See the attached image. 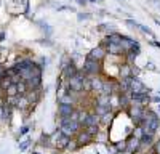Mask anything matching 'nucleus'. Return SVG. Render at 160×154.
I'll return each instance as SVG.
<instances>
[{"mask_svg":"<svg viewBox=\"0 0 160 154\" xmlns=\"http://www.w3.org/2000/svg\"><path fill=\"white\" fill-rule=\"evenodd\" d=\"M74 106L72 105H58V114L59 117H69V116L74 112Z\"/></svg>","mask_w":160,"mask_h":154,"instance_id":"14","label":"nucleus"},{"mask_svg":"<svg viewBox=\"0 0 160 154\" xmlns=\"http://www.w3.org/2000/svg\"><path fill=\"white\" fill-rule=\"evenodd\" d=\"M115 149H117V152H122V151H125V140H122V141H115Z\"/></svg>","mask_w":160,"mask_h":154,"instance_id":"29","label":"nucleus"},{"mask_svg":"<svg viewBox=\"0 0 160 154\" xmlns=\"http://www.w3.org/2000/svg\"><path fill=\"white\" fill-rule=\"evenodd\" d=\"M146 68H149L151 71H155V66H154V64H152V63H148V66H146Z\"/></svg>","mask_w":160,"mask_h":154,"instance_id":"38","label":"nucleus"},{"mask_svg":"<svg viewBox=\"0 0 160 154\" xmlns=\"http://www.w3.org/2000/svg\"><path fill=\"white\" fill-rule=\"evenodd\" d=\"M111 109H108V108H101V106H95V112L99 116V117H101V116H104L106 112H109Z\"/></svg>","mask_w":160,"mask_h":154,"instance_id":"30","label":"nucleus"},{"mask_svg":"<svg viewBox=\"0 0 160 154\" xmlns=\"http://www.w3.org/2000/svg\"><path fill=\"white\" fill-rule=\"evenodd\" d=\"M118 79H131V66L122 64V68L118 71Z\"/></svg>","mask_w":160,"mask_h":154,"instance_id":"20","label":"nucleus"},{"mask_svg":"<svg viewBox=\"0 0 160 154\" xmlns=\"http://www.w3.org/2000/svg\"><path fill=\"white\" fill-rule=\"evenodd\" d=\"M136 44V40L135 38H130V37H125V35H122V40H120V48H122V51H123V55L125 53H128V51L133 48V45Z\"/></svg>","mask_w":160,"mask_h":154,"instance_id":"11","label":"nucleus"},{"mask_svg":"<svg viewBox=\"0 0 160 154\" xmlns=\"http://www.w3.org/2000/svg\"><path fill=\"white\" fill-rule=\"evenodd\" d=\"M104 48L109 55H123V51H122V48H120L118 44H108Z\"/></svg>","mask_w":160,"mask_h":154,"instance_id":"19","label":"nucleus"},{"mask_svg":"<svg viewBox=\"0 0 160 154\" xmlns=\"http://www.w3.org/2000/svg\"><path fill=\"white\" fill-rule=\"evenodd\" d=\"M127 24L131 26V28H139V24H138L135 19H127Z\"/></svg>","mask_w":160,"mask_h":154,"instance_id":"36","label":"nucleus"},{"mask_svg":"<svg viewBox=\"0 0 160 154\" xmlns=\"http://www.w3.org/2000/svg\"><path fill=\"white\" fill-rule=\"evenodd\" d=\"M75 140H77L78 146H87V145H90L95 138H93L91 135H88V133L83 130V128H82V130H80V132L75 135Z\"/></svg>","mask_w":160,"mask_h":154,"instance_id":"10","label":"nucleus"},{"mask_svg":"<svg viewBox=\"0 0 160 154\" xmlns=\"http://www.w3.org/2000/svg\"><path fill=\"white\" fill-rule=\"evenodd\" d=\"M58 103L59 105H75V98L71 95V93H68V92H64L62 95H59V98H58Z\"/></svg>","mask_w":160,"mask_h":154,"instance_id":"15","label":"nucleus"},{"mask_svg":"<svg viewBox=\"0 0 160 154\" xmlns=\"http://www.w3.org/2000/svg\"><path fill=\"white\" fill-rule=\"evenodd\" d=\"M141 127H142V130H144V135L154 136L157 133V130L160 128V119H158V116L154 111H144Z\"/></svg>","mask_w":160,"mask_h":154,"instance_id":"1","label":"nucleus"},{"mask_svg":"<svg viewBox=\"0 0 160 154\" xmlns=\"http://www.w3.org/2000/svg\"><path fill=\"white\" fill-rule=\"evenodd\" d=\"M131 136H135V138L141 140V138L144 136V130H142V127H141V125H136V127H135V130L131 132Z\"/></svg>","mask_w":160,"mask_h":154,"instance_id":"25","label":"nucleus"},{"mask_svg":"<svg viewBox=\"0 0 160 154\" xmlns=\"http://www.w3.org/2000/svg\"><path fill=\"white\" fill-rule=\"evenodd\" d=\"M0 75H5L7 77V68L3 66V64H0Z\"/></svg>","mask_w":160,"mask_h":154,"instance_id":"37","label":"nucleus"},{"mask_svg":"<svg viewBox=\"0 0 160 154\" xmlns=\"http://www.w3.org/2000/svg\"><path fill=\"white\" fill-rule=\"evenodd\" d=\"M90 2H96V0H90Z\"/></svg>","mask_w":160,"mask_h":154,"instance_id":"42","label":"nucleus"},{"mask_svg":"<svg viewBox=\"0 0 160 154\" xmlns=\"http://www.w3.org/2000/svg\"><path fill=\"white\" fill-rule=\"evenodd\" d=\"M151 103V96L149 95H131V105L133 106H139V108H146Z\"/></svg>","mask_w":160,"mask_h":154,"instance_id":"6","label":"nucleus"},{"mask_svg":"<svg viewBox=\"0 0 160 154\" xmlns=\"http://www.w3.org/2000/svg\"><path fill=\"white\" fill-rule=\"evenodd\" d=\"M154 145V136L151 135H144L141 140H139V151L146 149V148H151Z\"/></svg>","mask_w":160,"mask_h":154,"instance_id":"17","label":"nucleus"},{"mask_svg":"<svg viewBox=\"0 0 160 154\" xmlns=\"http://www.w3.org/2000/svg\"><path fill=\"white\" fill-rule=\"evenodd\" d=\"M5 96H18V90H16V84H11L7 90H5Z\"/></svg>","mask_w":160,"mask_h":154,"instance_id":"24","label":"nucleus"},{"mask_svg":"<svg viewBox=\"0 0 160 154\" xmlns=\"http://www.w3.org/2000/svg\"><path fill=\"white\" fill-rule=\"evenodd\" d=\"M32 154H40V152H32Z\"/></svg>","mask_w":160,"mask_h":154,"instance_id":"43","label":"nucleus"},{"mask_svg":"<svg viewBox=\"0 0 160 154\" xmlns=\"http://www.w3.org/2000/svg\"><path fill=\"white\" fill-rule=\"evenodd\" d=\"M85 74H87V77H90V75H98V74H101V71H102V66H101V63L99 61H95V59H91L90 56H87V59H85V64H83V69H82Z\"/></svg>","mask_w":160,"mask_h":154,"instance_id":"3","label":"nucleus"},{"mask_svg":"<svg viewBox=\"0 0 160 154\" xmlns=\"http://www.w3.org/2000/svg\"><path fill=\"white\" fill-rule=\"evenodd\" d=\"M152 2H155V3H158V0H152Z\"/></svg>","mask_w":160,"mask_h":154,"instance_id":"41","label":"nucleus"},{"mask_svg":"<svg viewBox=\"0 0 160 154\" xmlns=\"http://www.w3.org/2000/svg\"><path fill=\"white\" fill-rule=\"evenodd\" d=\"M83 130L88 133V135H91L93 138H96L98 136V133H99V125H91V127H85Z\"/></svg>","mask_w":160,"mask_h":154,"instance_id":"23","label":"nucleus"},{"mask_svg":"<svg viewBox=\"0 0 160 154\" xmlns=\"http://www.w3.org/2000/svg\"><path fill=\"white\" fill-rule=\"evenodd\" d=\"M90 85L93 92H99L101 93V88H102V80L99 77H90Z\"/></svg>","mask_w":160,"mask_h":154,"instance_id":"21","label":"nucleus"},{"mask_svg":"<svg viewBox=\"0 0 160 154\" xmlns=\"http://www.w3.org/2000/svg\"><path fill=\"white\" fill-rule=\"evenodd\" d=\"M26 85H28L29 90H37L42 87V77H31L29 80H26Z\"/></svg>","mask_w":160,"mask_h":154,"instance_id":"18","label":"nucleus"},{"mask_svg":"<svg viewBox=\"0 0 160 154\" xmlns=\"http://www.w3.org/2000/svg\"><path fill=\"white\" fill-rule=\"evenodd\" d=\"M139 29H141L142 32H146V34H149V35H151L152 38H155V34H154V32H152V31H151L149 28H146V26H141V24H139Z\"/></svg>","mask_w":160,"mask_h":154,"instance_id":"33","label":"nucleus"},{"mask_svg":"<svg viewBox=\"0 0 160 154\" xmlns=\"http://www.w3.org/2000/svg\"><path fill=\"white\" fill-rule=\"evenodd\" d=\"M88 56L91 58V59H95V61H102L106 56H108V51H106V48L102 47V45H98L96 48H93L90 53H88Z\"/></svg>","mask_w":160,"mask_h":154,"instance_id":"7","label":"nucleus"},{"mask_svg":"<svg viewBox=\"0 0 160 154\" xmlns=\"http://www.w3.org/2000/svg\"><path fill=\"white\" fill-rule=\"evenodd\" d=\"M131 106V93H118V108L122 111H128V108Z\"/></svg>","mask_w":160,"mask_h":154,"instance_id":"9","label":"nucleus"},{"mask_svg":"<svg viewBox=\"0 0 160 154\" xmlns=\"http://www.w3.org/2000/svg\"><path fill=\"white\" fill-rule=\"evenodd\" d=\"M130 93L131 95H149L151 93V88L146 87L139 79L131 77V79H130Z\"/></svg>","mask_w":160,"mask_h":154,"instance_id":"4","label":"nucleus"},{"mask_svg":"<svg viewBox=\"0 0 160 154\" xmlns=\"http://www.w3.org/2000/svg\"><path fill=\"white\" fill-rule=\"evenodd\" d=\"M16 109H19V111H26V109H31V103L28 101V98H26L24 95L22 96H19L18 95V101H16V106H15Z\"/></svg>","mask_w":160,"mask_h":154,"instance_id":"16","label":"nucleus"},{"mask_svg":"<svg viewBox=\"0 0 160 154\" xmlns=\"http://www.w3.org/2000/svg\"><path fill=\"white\" fill-rule=\"evenodd\" d=\"M158 111H160V105H158Z\"/></svg>","mask_w":160,"mask_h":154,"instance_id":"44","label":"nucleus"},{"mask_svg":"<svg viewBox=\"0 0 160 154\" xmlns=\"http://www.w3.org/2000/svg\"><path fill=\"white\" fill-rule=\"evenodd\" d=\"M87 111H78V119H77V122L80 124V125H83V122H85V119H87Z\"/></svg>","mask_w":160,"mask_h":154,"instance_id":"27","label":"nucleus"},{"mask_svg":"<svg viewBox=\"0 0 160 154\" xmlns=\"http://www.w3.org/2000/svg\"><path fill=\"white\" fill-rule=\"evenodd\" d=\"M31 130V125H24L22 128H21V130H19V136H22V135H26V133H28Z\"/></svg>","mask_w":160,"mask_h":154,"instance_id":"35","label":"nucleus"},{"mask_svg":"<svg viewBox=\"0 0 160 154\" xmlns=\"http://www.w3.org/2000/svg\"><path fill=\"white\" fill-rule=\"evenodd\" d=\"M5 37H7V34H5V32H0V42L5 40Z\"/></svg>","mask_w":160,"mask_h":154,"instance_id":"39","label":"nucleus"},{"mask_svg":"<svg viewBox=\"0 0 160 154\" xmlns=\"http://www.w3.org/2000/svg\"><path fill=\"white\" fill-rule=\"evenodd\" d=\"M101 122H104V124H109L111 122V119H112V111H109V112H106L104 116H101Z\"/></svg>","mask_w":160,"mask_h":154,"instance_id":"28","label":"nucleus"},{"mask_svg":"<svg viewBox=\"0 0 160 154\" xmlns=\"http://www.w3.org/2000/svg\"><path fill=\"white\" fill-rule=\"evenodd\" d=\"M125 151L128 154H135L136 151H139V140L130 135V138L125 140Z\"/></svg>","mask_w":160,"mask_h":154,"instance_id":"8","label":"nucleus"},{"mask_svg":"<svg viewBox=\"0 0 160 154\" xmlns=\"http://www.w3.org/2000/svg\"><path fill=\"white\" fill-rule=\"evenodd\" d=\"M144 108H139V106H130L128 108V116H130V119L133 121V124L135 125H141V122H142V116H144Z\"/></svg>","mask_w":160,"mask_h":154,"instance_id":"5","label":"nucleus"},{"mask_svg":"<svg viewBox=\"0 0 160 154\" xmlns=\"http://www.w3.org/2000/svg\"><path fill=\"white\" fill-rule=\"evenodd\" d=\"M139 74H141V69H139L138 66H135V64H133V66H131V77H135V79H138Z\"/></svg>","mask_w":160,"mask_h":154,"instance_id":"31","label":"nucleus"},{"mask_svg":"<svg viewBox=\"0 0 160 154\" xmlns=\"http://www.w3.org/2000/svg\"><path fill=\"white\" fill-rule=\"evenodd\" d=\"M80 127L82 125H80L78 122H74L69 117H59V128L58 130L68 138H75V135L82 130Z\"/></svg>","mask_w":160,"mask_h":154,"instance_id":"2","label":"nucleus"},{"mask_svg":"<svg viewBox=\"0 0 160 154\" xmlns=\"http://www.w3.org/2000/svg\"><path fill=\"white\" fill-rule=\"evenodd\" d=\"M152 152L154 154H160V140H157L155 143L152 145Z\"/></svg>","mask_w":160,"mask_h":154,"instance_id":"34","label":"nucleus"},{"mask_svg":"<svg viewBox=\"0 0 160 154\" xmlns=\"http://www.w3.org/2000/svg\"><path fill=\"white\" fill-rule=\"evenodd\" d=\"M117 154H128L127 151H122V152H117Z\"/></svg>","mask_w":160,"mask_h":154,"instance_id":"40","label":"nucleus"},{"mask_svg":"<svg viewBox=\"0 0 160 154\" xmlns=\"http://www.w3.org/2000/svg\"><path fill=\"white\" fill-rule=\"evenodd\" d=\"M16 90H18V95H19V96H22V95H26V93L29 92L28 85H26V82H22V80H19V82L16 84Z\"/></svg>","mask_w":160,"mask_h":154,"instance_id":"22","label":"nucleus"},{"mask_svg":"<svg viewBox=\"0 0 160 154\" xmlns=\"http://www.w3.org/2000/svg\"><path fill=\"white\" fill-rule=\"evenodd\" d=\"M101 124V119H99V116L95 112V111H91L87 114V119L83 122V127H91V125H99Z\"/></svg>","mask_w":160,"mask_h":154,"instance_id":"12","label":"nucleus"},{"mask_svg":"<svg viewBox=\"0 0 160 154\" xmlns=\"http://www.w3.org/2000/svg\"><path fill=\"white\" fill-rule=\"evenodd\" d=\"M78 148H80V146H78V143H77L75 138H71L69 143H68V146H66V149H71V151H77Z\"/></svg>","mask_w":160,"mask_h":154,"instance_id":"26","label":"nucleus"},{"mask_svg":"<svg viewBox=\"0 0 160 154\" xmlns=\"http://www.w3.org/2000/svg\"><path fill=\"white\" fill-rule=\"evenodd\" d=\"M78 69L75 68V64L74 63H69L66 68H62V79H66V80H69L71 77H74L75 75V72H77Z\"/></svg>","mask_w":160,"mask_h":154,"instance_id":"13","label":"nucleus"},{"mask_svg":"<svg viewBox=\"0 0 160 154\" xmlns=\"http://www.w3.org/2000/svg\"><path fill=\"white\" fill-rule=\"evenodd\" d=\"M31 143H32V140H29V138H28V140H24L22 143L19 145V151H26V148H28Z\"/></svg>","mask_w":160,"mask_h":154,"instance_id":"32","label":"nucleus"}]
</instances>
